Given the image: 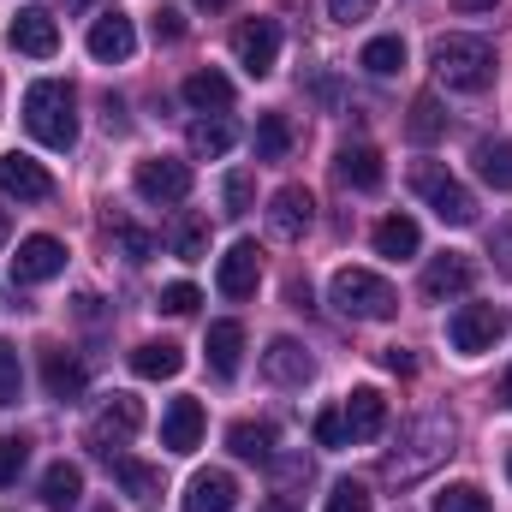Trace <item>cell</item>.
I'll use <instances>...</instances> for the list:
<instances>
[{
	"mask_svg": "<svg viewBox=\"0 0 512 512\" xmlns=\"http://www.w3.org/2000/svg\"><path fill=\"white\" fill-rule=\"evenodd\" d=\"M453 441H459V423L447 417V411H423V417H411L405 423V435H399V447L387 453L382 477L387 483H423L435 465H447V453H453Z\"/></svg>",
	"mask_w": 512,
	"mask_h": 512,
	"instance_id": "6da1fadb",
	"label": "cell"
},
{
	"mask_svg": "<svg viewBox=\"0 0 512 512\" xmlns=\"http://www.w3.org/2000/svg\"><path fill=\"white\" fill-rule=\"evenodd\" d=\"M24 126L48 149H72L78 143V90L66 78H42L24 90Z\"/></svg>",
	"mask_w": 512,
	"mask_h": 512,
	"instance_id": "7a4b0ae2",
	"label": "cell"
},
{
	"mask_svg": "<svg viewBox=\"0 0 512 512\" xmlns=\"http://www.w3.org/2000/svg\"><path fill=\"white\" fill-rule=\"evenodd\" d=\"M429 60H435V78H441L447 90L477 96V90L495 84V48H489L483 36H441Z\"/></svg>",
	"mask_w": 512,
	"mask_h": 512,
	"instance_id": "3957f363",
	"label": "cell"
},
{
	"mask_svg": "<svg viewBox=\"0 0 512 512\" xmlns=\"http://www.w3.org/2000/svg\"><path fill=\"white\" fill-rule=\"evenodd\" d=\"M328 298H334L340 316H352V322H387V316L399 310V292L387 286L382 274H370V268H340V274L328 280Z\"/></svg>",
	"mask_w": 512,
	"mask_h": 512,
	"instance_id": "277c9868",
	"label": "cell"
},
{
	"mask_svg": "<svg viewBox=\"0 0 512 512\" xmlns=\"http://www.w3.org/2000/svg\"><path fill=\"white\" fill-rule=\"evenodd\" d=\"M411 191H417L447 227H471V221H477V197H471L441 161H417V167H411Z\"/></svg>",
	"mask_w": 512,
	"mask_h": 512,
	"instance_id": "5b68a950",
	"label": "cell"
},
{
	"mask_svg": "<svg viewBox=\"0 0 512 512\" xmlns=\"http://www.w3.org/2000/svg\"><path fill=\"white\" fill-rule=\"evenodd\" d=\"M131 185H137V197H143V203H185V197H191V161L149 155V161H137Z\"/></svg>",
	"mask_w": 512,
	"mask_h": 512,
	"instance_id": "8992f818",
	"label": "cell"
},
{
	"mask_svg": "<svg viewBox=\"0 0 512 512\" xmlns=\"http://www.w3.org/2000/svg\"><path fill=\"white\" fill-rule=\"evenodd\" d=\"M501 310L495 304H459L453 310V322H447V340H453V352H465V358H483L495 340H501Z\"/></svg>",
	"mask_w": 512,
	"mask_h": 512,
	"instance_id": "52a82bcc",
	"label": "cell"
},
{
	"mask_svg": "<svg viewBox=\"0 0 512 512\" xmlns=\"http://www.w3.org/2000/svg\"><path fill=\"white\" fill-rule=\"evenodd\" d=\"M233 54H239V66H245L251 78H268V72L280 66V24H274V18H245V24L233 30Z\"/></svg>",
	"mask_w": 512,
	"mask_h": 512,
	"instance_id": "ba28073f",
	"label": "cell"
},
{
	"mask_svg": "<svg viewBox=\"0 0 512 512\" xmlns=\"http://www.w3.org/2000/svg\"><path fill=\"white\" fill-rule=\"evenodd\" d=\"M6 36H12V48L30 54V60H54V54H60V24H54L48 6H18L12 24H6Z\"/></svg>",
	"mask_w": 512,
	"mask_h": 512,
	"instance_id": "9c48e42d",
	"label": "cell"
},
{
	"mask_svg": "<svg viewBox=\"0 0 512 512\" xmlns=\"http://www.w3.org/2000/svg\"><path fill=\"white\" fill-rule=\"evenodd\" d=\"M310 221H316V197H310L304 185H280V191L268 197V233H274L280 245H298V239L310 233Z\"/></svg>",
	"mask_w": 512,
	"mask_h": 512,
	"instance_id": "30bf717a",
	"label": "cell"
},
{
	"mask_svg": "<svg viewBox=\"0 0 512 512\" xmlns=\"http://www.w3.org/2000/svg\"><path fill=\"white\" fill-rule=\"evenodd\" d=\"M477 286V262L465 251H447V256H435L429 268H423V298L429 304H447V298H465Z\"/></svg>",
	"mask_w": 512,
	"mask_h": 512,
	"instance_id": "8fae6325",
	"label": "cell"
},
{
	"mask_svg": "<svg viewBox=\"0 0 512 512\" xmlns=\"http://www.w3.org/2000/svg\"><path fill=\"white\" fill-rule=\"evenodd\" d=\"M0 191L6 197H18V203H48L54 197V179H48V167L42 161H30V155H0Z\"/></svg>",
	"mask_w": 512,
	"mask_h": 512,
	"instance_id": "7c38bea8",
	"label": "cell"
},
{
	"mask_svg": "<svg viewBox=\"0 0 512 512\" xmlns=\"http://www.w3.org/2000/svg\"><path fill=\"white\" fill-rule=\"evenodd\" d=\"M137 429H143V405H137V399H126V393H114V405H102V417L90 423V447L108 459V453H114L120 441H131Z\"/></svg>",
	"mask_w": 512,
	"mask_h": 512,
	"instance_id": "4fadbf2b",
	"label": "cell"
},
{
	"mask_svg": "<svg viewBox=\"0 0 512 512\" xmlns=\"http://www.w3.org/2000/svg\"><path fill=\"white\" fill-rule=\"evenodd\" d=\"M60 268H66V245H60V239H48V233H30V239L18 245V256H12V280H18V286L54 280Z\"/></svg>",
	"mask_w": 512,
	"mask_h": 512,
	"instance_id": "5bb4252c",
	"label": "cell"
},
{
	"mask_svg": "<svg viewBox=\"0 0 512 512\" xmlns=\"http://www.w3.org/2000/svg\"><path fill=\"white\" fill-rule=\"evenodd\" d=\"M262 376H268L274 387H304L310 376H316V358H310L298 340L280 334V340H268V352H262Z\"/></svg>",
	"mask_w": 512,
	"mask_h": 512,
	"instance_id": "9a60e30c",
	"label": "cell"
},
{
	"mask_svg": "<svg viewBox=\"0 0 512 512\" xmlns=\"http://www.w3.org/2000/svg\"><path fill=\"white\" fill-rule=\"evenodd\" d=\"M256 280H262V251H256L251 239H239L233 251L221 256V268H215V286H221L227 298H251Z\"/></svg>",
	"mask_w": 512,
	"mask_h": 512,
	"instance_id": "2e32d148",
	"label": "cell"
},
{
	"mask_svg": "<svg viewBox=\"0 0 512 512\" xmlns=\"http://www.w3.org/2000/svg\"><path fill=\"white\" fill-rule=\"evenodd\" d=\"M239 507V477L233 471H197L185 483V512H233Z\"/></svg>",
	"mask_w": 512,
	"mask_h": 512,
	"instance_id": "e0dca14e",
	"label": "cell"
},
{
	"mask_svg": "<svg viewBox=\"0 0 512 512\" xmlns=\"http://www.w3.org/2000/svg\"><path fill=\"white\" fill-rule=\"evenodd\" d=\"M340 417H346V435H352V441H376L387 429V399L376 387H352L346 405H340Z\"/></svg>",
	"mask_w": 512,
	"mask_h": 512,
	"instance_id": "ac0fdd59",
	"label": "cell"
},
{
	"mask_svg": "<svg viewBox=\"0 0 512 512\" xmlns=\"http://www.w3.org/2000/svg\"><path fill=\"white\" fill-rule=\"evenodd\" d=\"M84 382H90V370L66 352V346H42V387H48V399H78L84 393Z\"/></svg>",
	"mask_w": 512,
	"mask_h": 512,
	"instance_id": "d6986e66",
	"label": "cell"
},
{
	"mask_svg": "<svg viewBox=\"0 0 512 512\" xmlns=\"http://www.w3.org/2000/svg\"><path fill=\"white\" fill-rule=\"evenodd\" d=\"M203 441V405L197 399H173L167 417H161V447L167 453H197Z\"/></svg>",
	"mask_w": 512,
	"mask_h": 512,
	"instance_id": "ffe728a7",
	"label": "cell"
},
{
	"mask_svg": "<svg viewBox=\"0 0 512 512\" xmlns=\"http://www.w3.org/2000/svg\"><path fill=\"white\" fill-rule=\"evenodd\" d=\"M90 54H96L102 66H114V60H131V54H137V30H131L126 12H108V18L90 24Z\"/></svg>",
	"mask_w": 512,
	"mask_h": 512,
	"instance_id": "44dd1931",
	"label": "cell"
},
{
	"mask_svg": "<svg viewBox=\"0 0 512 512\" xmlns=\"http://www.w3.org/2000/svg\"><path fill=\"white\" fill-rule=\"evenodd\" d=\"M334 173H340V185H352V191H382V179H387L382 155H376L370 143H346V149L334 155Z\"/></svg>",
	"mask_w": 512,
	"mask_h": 512,
	"instance_id": "7402d4cb",
	"label": "cell"
},
{
	"mask_svg": "<svg viewBox=\"0 0 512 512\" xmlns=\"http://www.w3.org/2000/svg\"><path fill=\"white\" fill-rule=\"evenodd\" d=\"M78 501H84V471L66 465V459L48 465V471H42V507L48 512H72Z\"/></svg>",
	"mask_w": 512,
	"mask_h": 512,
	"instance_id": "603a6c76",
	"label": "cell"
},
{
	"mask_svg": "<svg viewBox=\"0 0 512 512\" xmlns=\"http://www.w3.org/2000/svg\"><path fill=\"white\" fill-rule=\"evenodd\" d=\"M131 370H137L143 382H173V376L185 370V352H179L173 340H149V346L131 352Z\"/></svg>",
	"mask_w": 512,
	"mask_h": 512,
	"instance_id": "cb8c5ba5",
	"label": "cell"
},
{
	"mask_svg": "<svg viewBox=\"0 0 512 512\" xmlns=\"http://www.w3.org/2000/svg\"><path fill=\"white\" fill-rule=\"evenodd\" d=\"M239 358H245V328L239 322H209V370L239 376Z\"/></svg>",
	"mask_w": 512,
	"mask_h": 512,
	"instance_id": "d4e9b609",
	"label": "cell"
},
{
	"mask_svg": "<svg viewBox=\"0 0 512 512\" xmlns=\"http://www.w3.org/2000/svg\"><path fill=\"white\" fill-rule=\"evenodd\" d=\"M108 465H114V477H120V489L131 501H155L161 495V465H143V459H126V453H108Z\"/></svg>",
	"mask_w": 512,
	"mask_h": 512,
	"instance_id": "484cf974",
	"label": "cell"
},
{
	"mask_svg": "<svg viewBox=\"0 0 512 512\" xmlns=\"http://www.w3.org/2000/svg\"><path fill=\"white\" fill-rule=\"evenodd\" d=\"M185 102H191V108H215V114H221V108H233V78H227V72H215V66H209V72H191V78H185Z\"/></svg>",
	"mask_w": 512,
	"mask_h": 512,
	"instance_id": "4316f807",
	"label": "cell"
},
{
	"mask_svg": "<svg viewBox=\"0 0 512 512\" xmlns=\"http://www.w3.org/2000/svg\"><path fill=\"white\" fill-rule=\"evenodd\" d=\"M471 161H477V179H483V185L512 191V143H507V137H495V143H477V149H471Z\"/></svg>",
	"mask_w": 512,
	"mask_h": 512,
	"instance_id": "83f0119b",
	"label": "cell"
},
{
	"mask_svg": "<svg viewBox=\"0 0 512 512\" xmlns=\"http://www.w3.org/2000/svg\"><path fill=\"white\" fill-rule=\"evenodd\" d=\"M417 245H423V233H417V221H411V215H387L382 227H376V251L393 256V262L417 256Z\"/></svg>",
	"mask_w": 512,
	"mask_h": 512,
	"instance_id": "f1b7e54d",
	"label": "cell"
},
{
	"mask_svg": "<svg viewBox=\"0 0 512 512\" xmlns=\"http://www.w3.org/2000/svg\"><path fill=\"white\" fill-rule=\"evenodd\" d=\"M233 137H239V126H233V120H191V131H185L191 155H203V161L227 155V149H233Z\"/></svg>",
	"mask_w": 512,
	"mask_h": 512,
	"instance_id": "f546056e",
	"label": "cell"
},
{
	"mask_svg": "<svg viewBox=\"0 0 512 512\" xmlns=\"http://www.w3.org/2000/svg\"><path fill=\"white\" fill-rule=\"evenodd\" d=\"M227 447H233L239 459H251V465H268V459H274V429H268V423H233V429H227Z\"/></svg>",
	"mask_w": 512,
	"mask_h": 512,
	"instance_id": "4dcf8cb0",
	"label": "cell"
},
{
	"mask_svg": "<svg viewBox=\"0 0 512 512\" xmlns=\"http://www.w3.org/2000/svg\"><path fill=\"white\" fill-rule=\"evenodd\" d=\"M358 66H364L370 78H393V72L405 66V42H399V36H376V42H364Z\"/></svg>",
	"mask_w": 512,
	"mask_h": 512,
	"instance_id": "1f68e13d",
	"label": "cell"
},
{
	"mask_svg": "<svg viewBox=\"0 0 512 512\" xmlns=\"http://www.w3.org/2000/svg\"><path fill=\"white\" fill-rule=\"evenodd\" d=\"M251 143H256V161H280V155L292 149V120H286V114H262Z\"/></svg>",
	"mask_w": 512,
	"mask_h": 512,
	"instance_id": "d6a6232c",
	"label": "cell"
},
{
	"mask_svg": "<svg viewBox=\"0 0 512 512\" xmlns=\"http://www.w3.org/2000/svg\"><path fill=\"white\" fill-rule=\"evenodd\" d=\"M209 251V221L203 215H179V227H173V256L179 262H203Z\"/></svg>",
	"mask_w": 512,
	"mask_h": 512,
	"instance_id": "836d02e7",
	"label": "cell"
},
{
	"mask_svg": "<svg viewBox=\"0 0 512 512\" xmlns=\"http://www.w3.org/2000/svg\"><path fill=\"white\" fill-rule=\"evenodd\" d=\"M405 131H411V143H435V137L447 131L441 102H435V96H417V102H411V120H405Z\"/></svg>",
	"mask_w": 512,
	"mask_h": 512,
	"instance_id": "e575fe53",
	"label": "cell"
},
{
	"mask_svg": "<svg viewBox=\"0 0 512 512\" xmlns=\"http://www.w3.org/2000/svg\"><path fill=\"white\" fill-rule=\"evenodd\" d=\"M429 512H489V495H483L477 483H447Z\"/></svg>",
	"mask_w": 512,
	"mask_h": 512,
	"instance_id": "d590c367",
	"label": "cell"
},
{
	"mask_svg": "<svg viewBox=\"0 0 512 512\" xmlns=\"http://www.w3.org/2000/svg\"><path fill=\"white\" fill-rule=\"evenodd\" d=\"M268 471H274V489L286 495V489H298V483H310V471H316V465H310L304 453H274V459H268Z\"/></svg>",
	"mask_w": 512,
	"mask_h": 512,
	"instance_id": "8d00e7d4",
	"label": "cell"
},
{
	"mask_svg": "<svg viewBox=\"0 0 512 512\" xmlns=\"http://www.w3.org/2000/svg\"><path fill=\"white\" fill-rule=\"evenodd\" d=\"M24 393V364H18V346L0 340V405H18Z\"/></svg>",
	"mask_w": 512,
	"mask_h": 512,
	"instance_id": "74e56055",
	"label": "cell"
},
{
	"mask_svg": "<svg viewBox=\"0 0 512 512\" xmlns=\"http://www.w3.org/2000/svg\"><path fill=\"white\" fill-rule=\"evenodd\" d=\"M322 512H376V495H370L364 483L346 477V483H334V495H328V507Z\"/></svg>",
	"mask_w": 512,
	"mask_h": 512,
	"instance_id": "f35d334b",
	"label": "cell"
},
{
	"mask_svg": "<svg viewBox=\"0 0 512 512\" xmlns=\"http://www.w3.org/2000/svg\"><path fill=\"white\" fill-rule=\"evenodd\" d=\"M114 245L126 251V262H149V256H155V233H143V227H131V221H114Z\"/></svg>",
	"mask_w": 512,
	"mask_h": 512,
	"instance_id": "ab89813d",
	"label": "cell"
},
{
	"mask_svg": "<svg viewBox=\"0 0 512 512\" xmlns=\"http://www.w3.org/2000/svg\"><path fill=\"white\" fill-rule=\"evenodd\" d=\"M24 465H30V441H24V435H0V489L18 483Z\"/></svg>",
	"mask_w": 512,
	"mask_h": 512,
	"instance_id": "60d3db41",
	"label": "cell"
},
{
	"mask_svg": "<svg viewBox=\"0 0 512 512\" xmlns=\"http://www.w3.org/2000/svg\"><path fill=\"white\" fill-rule=\"evenodd\" d=\"M197 304H203V292H197L191 280H173V286H161V310H167V316H191Z\"/></svg>",
	"mask_w": 512,
	"mask_h": 512,
	"instance_id": "b9f144b4",
	"label": "cell"
},
{
	"mask_svg": "<svg viewBox=\"0 0 512 512\" xmlns=\"http://www.w3.org/2000/svg\"><path fill=\"white\" fill-rule=\"evenodd\" d=\"M251 197H256L251 173H227V185H221V203H227V215H251Z\"/></svg>",
	"mask_w": 512,
	"mask_h": 512,
	"instance_id": "7bdbcfd3",
	"label": "cell"
},
{
	"mask_svg": "<svg viewBox=\"0 0 512 512\" xmlns=\"http://www.w3.org/2000/svg\"><path fill=\"white\" fill-rule=\"evenodd\" d=\"M316 447H352V435H346V417H340V411H322V417H316Z\"/></svg>",
	"mask_w": 512,
	"mask_h": 512,
	"instance_id": "ee69618b",
	"label": "cell"
},
{
	"mask_svg": "<svg viewBox=\"0 0 512 512\" xmlns=\"http://www.w3.org/2000/svg\"><path fill=\"white\" fill-rule=\"evenodd\" d=\"M376 12V0H328V18L334 24H358V18H370Z\"/></svg>",
	"mask_w": 512,
	"mask_h": 512,
	"instance_id": "f6af8a7d",
	"label": "cell"
},
{
	"mask_svg": "<svg viewBox=\"0 0 512 512\" xmlns=\"http://www.w3.org/2000/svg\"><path fill=\"white\" fill-rule=\"evenodd\" d=\"M489 256H495V268H501V274L512 280V221H501V227H495V239H489Z\"/></svg>",
	"mask_w": 512,
	"mask_h": 512,
	"instance_id": "bcb514c9",
	"label": "cell"
},
{
	"mask_svg": "<svg viewBox=\"0 0 512 512\" xmlns=\"http://www.w3.org/2000/svg\"><path fill=\"white\" fill-rule=\"evenodd\" d=\"M155 36H161V42H179V36H185V12L161 6V18H155Z\"/></svg>",
	"mask_w": 512,
	"mask_h": 512,
	"instance_id": "7dc6e473",
	"label": "cell"
},
{
	"mask_svg": "<svg viewBox=\"0 0 512 512\" xmlns=\"http://www.w3.org/2000/svg\"><path fill=\"white\" fill-rule=\"evenodd\" d=\"M382 364L393 370V376H411V370H417V358H411L405 346H387V352H382Z\"/></svg>",
	"mask_w": 512,
	"mask_h": 512,
	"instance_id": "c3c4849f",
	"label": "cell"
},
{
	"mask_svg": "<svg viewBox=\"0 0 512 512\" xmlns=\"http://www.w3.org/2000/svg\"><path fill=\"white\" fill-rule=\"evenodd\" d=\"M292 310H310V280H292Z\"/></svg>",
	"mask_w": 512,
	"mask_h": 512,
	"instance_id": "681fc988",
	"label": "cell"
},
{
	"mask_svg": "<svg viewBox=\"0 0 512 512\" xmlns=\"http://www.w3.org/2000/svg\"><path fill=\"white\" fill-rule=\"evenodd\" d=\"M453 6H459V12H489L495 0H453Z\"/></svg>",
	"mask_w": 512,
	"mask_h": 512,
	"instance_id": "f907efd6",
	"label": "cell"
},
{
	"mask_svg": "<svg viewBox=\"0 0 512 512\" xmlns=\"http://www.w3.org/2000/svg\"><path fill=\"white\" fill-rule=\"evenodd\" d=\"M12 239V215H6V203H0V245Z\"/></svg>",
	"mask_w": 512,
	"mask_h": 512,
	"instance_id": "816d5d0a",
	"label": "cell"
},
{
	"mask_svg": "<svg viewBox=\"0 0 512 512\" xmlns=\"http://www.w3.org/2000/svg\"><path fill=\"white\" fill-rule=\"evenodd\" d=\"M197 6H203V12H221V6H227V0H197Z\"/></svg>",
	"mask_w": 512,
	"mask_h": 512,
	"instance_id": "f5cc1de1",
	"label": "cell"
},
{
	"mask_svg": "<svg viewBox=\"0 0 512 512\" xmlns=\"http://www.w3.org/2000/svg\"><path fill=\"white\" fill-rule=\"evenodd\" d=\"M84 6H96V0H66V12H84Z\"/></svg>",
	"mask_w": 512,
	"mask_h": 512,
	"instance_id": "db71d44e",
	"label": "cell"
},
{
	"mask_svg": "<svg viewBox=\"0 0 512 512\" xmlns=\"http://www.w3.org/2000/svg\"><path fill=\"white\" fill-rule=\"evenodd\" d=\"M501 399H507V405H512V370H507V382H501Z\"/></svg>",
	"mask_w": 512,
	"mask_h": 512,
	"instance_id": "11a10c76",
	"label": "cell"
},
{
	"mask_svg": "<svg viewBox=\"0 0 512 512\" xmlns=\"http://www.w3.org/2000/svg\"><path fill=\"white\" fill-rule=\"evenodd\" d=\"M262 512H292V507H286V501H268V507H262Z\"/></svg>",
	"mask_w": 512,
	"mask_h": 512,
	"instance_id": "9f6ffc18",
	"label": "cell"
},
{
	"mask_svg": "<svg viewBox=\"0 0 512 512\" xmlns=\"http://www.w3.org/2000/svg\"><path fill=\"white\" fill-rule=\"evenodd\" d=\"M507 477H512V453H507Z\"/></svg>",
	"mask_w": 512,
	"mask_h": 512,
	"instance_id": "6f0895ef",
	"label": "cell"
}]
</instances>
